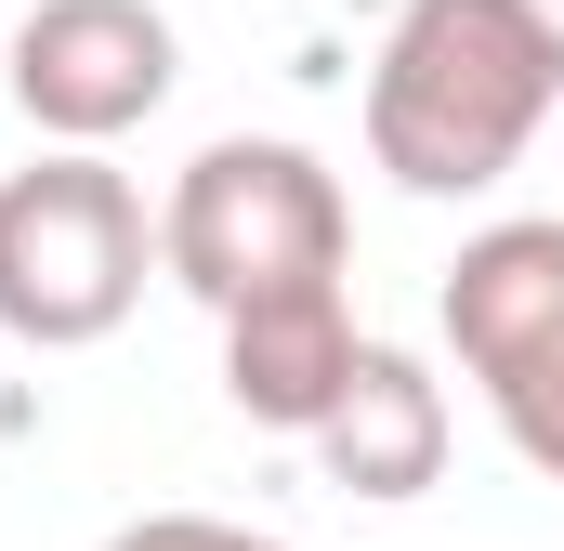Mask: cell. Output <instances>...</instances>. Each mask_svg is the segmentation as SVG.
<instances>
[{
    "mask_svg": "<svg viewBox=\"0 0 564 551\" xmlns=\"http://www.w3.org/2000/svg\"><path fill=\"white\" fill-rule=\"evenodd\" d=\"M564 119L552 0H394L368 53V158L408 197H486Z\"/></svg>",
    "mask_w": 564,
    "mask_h": 551,
    "instance_id": "1",
    "label": "cell"
},
{
    "mask_svg": "<svg viewBox=\"0 0 564 551\" xmlns=\"http://www.w3.org/2000/svg\"><path fill=\"white\" fill-rule=\"evenodd\" d=\"M158 276L184 302L250 315V302H289V289H341L355 276V210H341V171L289 132H224L197 144L158 197Z\"/></svg>",
    "mask_w": 564,
    "mask_h": 551,
    "instance_id": "2",
    "label": "cell"
},
{
    "mask_svg": "<svg viewBox=\"0 0 564 551\" xmlns=\"http://www.w3.org/2000/svg\"><path fill=\"white\" fill-rule=\"evenodd\" d=\"M144 276H158V210L132 197L119 158L40 144L0 184V328L26 355H79V342L132 328Z\"/></svg>",
    "mask_w": 564,
    "mask_h": 551,
    "instance_id": "3",
    "label": "cell"
},
{
    "mask_svg": "<svg viewBox=\"0 0 564 551\" xmlns=\"http://www.w3.org/2000/svg\"><path fill=\"white\" fill-rule=\"evenodd\" d=\"M171 79H184V40L158 0H26V26H13V106L40 144L106 158L171 106Z\"/></svg>",
    "mask_w": 564,
    "mask_h": 551,
    "instance_id": "4",
    "label": "cell"
},
{
    "mask_svg": "<svg viewBox=\"0 0 564 551\" xmlns=\"http://www.w3.org/2000/svg\"><path fill=\"white\" fill-rule=\"evenodd\" d=\"M446 355L473 368V395L512 420L564 381V210H512L486 237H459V263L433 289Z\"/></svg>",
    "mask_w": 564,
    "mask_h": 551,
    "instance_id": "5",
    "label": "cell"
},
{
    "mask_svg": "<svg viewBox=\"0 0 564 551\" xmlns=\"http://www.w3.org/2000/svg\"><path fill=\"white\" fill-rule=\"evenodd\" d=\"M355 302L341 289H289V302H250V315H224V408L263 420V433H302L315 446V420L341 408V381H355Z\"/></svg>",
    "mask_w": 564,
    "mask_h": 551,
    "instance_id": "6",
    "label": "cell"
},
{
    "mask_svg": "<svg viewBox=\"0 0 564 551\" xmlns=\"http://www.w3.org/2000/svg\"><path fill=\"white\" fill-rule=\"evenodd\" d=\"M315 473L341 499H421L433 473H446V381H433L408 342H368L355 355L341 408L315 420Z\"/></svg>",
    "mask_w": 564,
    "mask_h": 551,
    "instance_id": "7",
    "label": "cell"
},
{
    "mask_svg": "<svg viewBox=\"0 0 564 551\" xmlns=\"http://www.w3.org/2000/svg\"><path fill=\"white\" fill-rule=\"evenodd\" d=\"M106 551H289V539L224 526V512H132V526H106Z\"/></svg>",
    "mask_w": 564,
    "mask_h": 551,
    "instance_id": "8",
    "label": "cell"
},
{
    "mask_svg": "<svg viewBox=\"0 0 564 551\" xmlns=\"http://www.w3.org/2000/svg\"><path fill=\"white\" fill-rule=\"evenodd\" d=\"M499 433H512V460H525V473H552V486H564V381L539 395V408H512Z\"/></svg>",
    "mask_w": 564,
    "mask_h": 551,
    "instance_id": "9",
    "label": "cell"
},
{
    "mask_svg": "<svg viewBox=\"0 0 564 551\" xmlns=\"http://www.w3.org/2000/svg\"><path fill=\"white\" fill-rule=\"evenodd\" d=\"M552 13H564V0H552Z\"/></svg>",
    "mask_w": 564,
    "mask_h": 551,
    "instance_id": "10",
    "label": "cell"
}]
</instances>
